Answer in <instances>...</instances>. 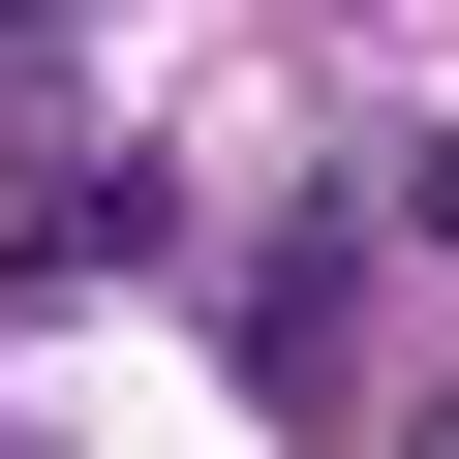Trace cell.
Returning <instances> with one entry per match:
<instances>
[{"label": "cell", "mask_w": 459, "mask_h": 459, "mask_svg": "<svg viewBox=\"0 0 459 459\" xmlns=\"http://www.w3.org/2000/svg\"><path fill=\"white\" fill-rule=\"evenodd\" d=\"M429 459H459V429H429Z\"/></svg>", "instance_id": "6da1fadb"}]
</instances>
